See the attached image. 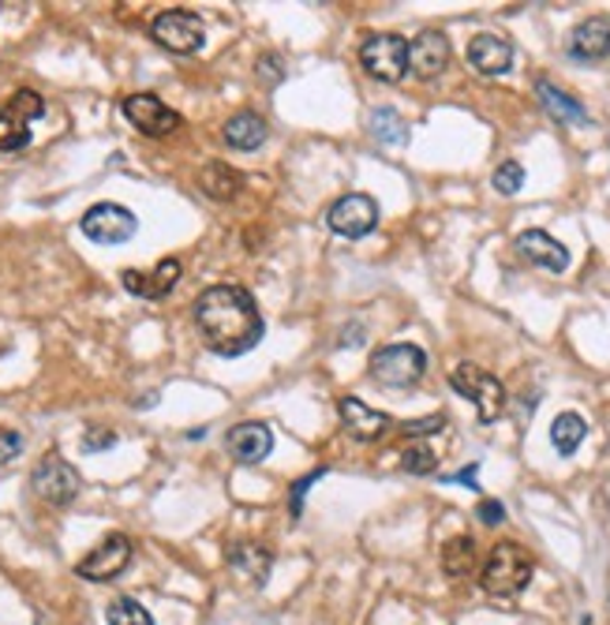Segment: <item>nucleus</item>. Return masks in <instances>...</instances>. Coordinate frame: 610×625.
<instances>
[{
	"instance_id": "1",
	"label": "nucleus",
	"mask_w": 610,
	"mask_h": 625,
	"mask_svg": "<svg viewBox=\"0 0 610 625\" xmlns=\"http://www.w3.org/2000/svg\"><path fill=\"white\" fill-rule=\"evenodd\" d=\"M195 323H199L206 348L218 356H244L266 334L255 297L240 285H210L195 300Z\"/></svg>"
},
{
	"instance_id": "2",
	"label": "nucleus",
	"mask_w": 610,
	"mask_h": 625,
	"mask_svg": "<svg viewBox=\"0 0 610 625\" xmlns=\"http://www.w3.org/2000/svg\"><path fill=\"white\" fill-rule=\"evenodd\" d=\"M528 580H532V555L520 543H498L480 574L483 592L498 595V600H514L528 588Z\"/></svg>"
},
{
	"instance_id": "3",
	"label": "nucleus",
	"mask_w": 610,
	"mask_h": 625,
	"mask_svg": "<svg viewBox=\"0 0 610 625\" xmlns=\"http://www.w3.org/2000/svg\"><path fill=\"white\" fill-rule=\"evenodd\" d=\"M46 116V97L38 91H15L12 97L0 102V150L15 154L26 150L34 139V124Z\"/></svg>"
},
{
	"instance_id": "4",
	"label": "nucleus",
	"mask_w": 610,
	"mask_h": 625,
	"mask_svg": "<svg viewBox=\"0 0 610 625\" xmlns=\"http://www.w3.org/2000/svg\"><path fill=\"white\" fill-rule=\"evenodd\" d=\"M450 386L464 401H472L483 424H495V419L502 416V408H506V386H502L491 371L475 368V363H457V368L450 371Z\"/></svg>"
},
{
	"instance_id": "5",
	"label": "nucleus",
	"mask_w": 610,
	"mask_h": 625,
	"mask_svg": "<svg viewBox=\"0 0 610 625\" xmlns=\"http://www.w3.org/2000/svg\"><path fill=\"white\" fill-rule=\"evenodd\" d=\"M427 371V352L419 345H385L371 356V379L379 386L405 390L416 386Z\"/></svg>"
},
{
	"instance_id": "6",
	"label": "nucleus",
	"mask_w": 610,
	"mask_h": 625,
	"mask_svg": "<svg viewBox=\"0 0 610 625\" xmlns=\"http://www.w3.org/2000/svg\"><path fill=\"white\" fill-rule=\"evenodd\" d=\"M31 487L42 502L49 506H71L83 490V479H79L76 464H68L60 453H46L31 472Z\"/></svg>"
},
{
	"instance_id": "7",
	"label": "nucleus",
	"mask_w": 610,
	"mask_h": 625,
	"mask_svg": "<svg viewBox=\"0 0 610 625\" xmlns=\"http://www.w3.org/2000/svg\"><path fill=\"white\" fill-rule=\"evenodd\" d=\"M79 229H83V236L94 240V244L116 247V244H128V240L136 236L139 218L128 207H120V202H97V207L83 213Z\"/></svg>"
},
{
	"instance_id": "8",
	"label": "nucleus",
	"mask_w": 610,
	"mask_h": 625,
	"mask_svg": "<svg viewBox=\"0 0 610 625\" xmlns=\"http://www.w3.org/2000/svg\"><path fill=\"white\" fill-rule=\"evenodd\" d=\"M360 65L379 83H398L408 71V42L398 38V34H371L360 46Z\"/></svg>"
},
{
	"instance_id": "9",
	"label": "nucleus",
	"mask_w": 610,
	"mask_h": 625,
	"mask_svg": "<svg viewBox=\"0 0 610 625\" xmlns=\"http://www.w3.org/2000/svg\"><path fill=\"white\" fill-rule=\"evenodd\" d=\"M150 34L161 49L169 53H199L206 42V26L195 12H184V8H173V12H161L154 23H150Z\"/></svg>"
},
{
	"instance_id": "10",
	"label": "nucleus",
	"mask_w": 610,
	"mask_h": 625,
	"mask_svg": "<svg viewBox=\"0 0 610 625\" xmlns=\"http://www.w3.org/2000/svg\"><path fill=\"white\" fill-rule=\"evenodd\" d=\"M326 225L337 232V236H348V240H360L367 232H375L379 225V202L371 195H341L334 207L326 210Z\"/></svg>"
},
{
	"instance_id": "11",
	"label": "nucleus",
	"mask_w": 610,
	"mask_h": 625,
	"mask_svg": "<svg viewBox=\"0 0 610 625\" xmlns=\"http://www.w3.org/2000/svg\"><path fill=\"white\" fill-rule=\"evenodd\" d=\"M120 109H124V116H128L131 128L142 131V136H150V139L173 136V131L181 128V113L169 109V105L154 94H128Z\"/></svg>"
},
{
	"instance_id": "12",
	"label": "nucleus",
	"mask_w": 610,
	"mask_h": 625,
	"mask_svg": "<svg viewBox=\"0 0 610 625\" xmlns=\"http://www.w3.org/2000/svg\"><path fill=\"white\" fill-rule=\"evenodd\" d=\"M128 562H131V540H128V535H120V532H113V535H105V540L97 543L91 555L79 558L76 574L83 580H116L124 569H128Z\"/></svg>"
},
{
	"instance_id": "13",
	"label": "nucleus",
	"mask_w": 610,
	"mask_h": 625,
	"mask_svg": "<svg viewBox=\"0 0 610 625\" xmlns=\"http://www.w3.org/2000/svg\"><path fill=\"white\" fill-rule=\"evenodd\" d=\"M181 274H184L181 258H161V263H158L150 274L124 270V274H120V281H124V289H128L131 297H142V300H165L169 292H173L176 285H181Z\"/></svg>"
},
{
	"instance_id": "14",
	"label": "nucleus",
	"mask_w": 610,
	"mask_h": 625,
	"mask_svg": "<svg viewBox=\"0 0 610 625\" xmlns=\"http://www.w3.org/2000/svg\"><path fill=\"white\" fill-rule=\"evenodd\" d=\"M337 413H341V424L345 431L353 435L356 442H379L385 431H390V416L379 413V408L364 405L360 397H341L337 401Z\"/></svg>"
},
{
	"instance_id": "15",
	"label": "nucleus",
	"mask_w": 610,
	"mask_h": 625,
	"mask_svg": "<svg viewBox=\"0 0 610 625\" xmlns=\"http://www.w3.org/2000/svg\"><path fill=\"white\" fill-rule=\"evenodd\" d=\"M450 65V38L438 31H424L419 38L408 42V71H416L419 79L442 76Z\"/></svg>"
},
{
	"instance_id": "16",
	"label": "nucleus",
	"mask_w": 610,
	"mask_h": 625,
	"mask_svg": "<svg viewBox=\"0 0 610 625\" xmlns=\"http://www.w3.org/2000/svg\"><path fill=\"white\" fill-rule=\"evenodd\" d=\"M565 53L573 60H585V65H596V60H607L610 57V20L603 15H591L569 34L565 42Z\"/></svg>"
},
{
	"instance_id": "17",
	"label": "nucleus",
	"mask_w": 610,
	"mask_h": 625,
	"mask_svg": "<svg viewBox=\"0 0 610 625\" xmlns=\"http://www.w3.org/2000/svg\"><path fill=\"white\" fill-rule=\"evenodd\" d=\"M517 252L525 255L528 263L543 266V270H551V274L569 270V247H562L559 240H554L551 232H543V229L520 232V236H517Z\"/></svg>"
},
{
	"instance_id": "18",
	"label": "nucleus",
	"mask_w": 610,
	"mask_h": 625,
	"mask_svg": "<svg viewBox=\"0 0 610 625\" xmlns=\"http://www.w3.org/2000/svg\"><path fill=\"white\" fill-rule=\"evenodd\" d=\"M226 450L237 458L240 464H258L271 458L274 450V431L266 424H237L226 435Z\"/></svg>"
},
{
	"instance_id": "19",
	"label": "nucleus",
	"mask_w": 610,
	"mask_h": 625,
	"mask_svg": "<svg viewBox=\"0 0 610 625\" xmlns=\"http://www.w3.org/2000/svg\"><path fill=\"white\" fill-rule=\"evenodd\" d=\"M469 65L480 76H506L514 68V46L498 34H475L469 42Z\"/></svg>"
},
{
	"instance_id": "20",
	"label": "nucleus",
	"mask_w": 610,
	"mask_h": 625,
	"mask_svg": "<svg viewBox=\"0 0 610 625\" xmlns=\"http://www.w3.org/2000/svg\"><path fill=\"white\" fill-rule=\"evenodd\" d=\"M536 97H540V105L546 109V116H554L559 124H569V128H577V124H588V109H585V105H580L573 94L559 91L551 79H540V83H536Z\"/></svg>"
},
{
	"instance_id": "21",
	"label": "nucleus",
	"mask_w": 610,
	"mask_h": 625,
	"mask_svg": "<svg viewBox=\"0 0 610 625\" xmlns=\"http://www.w3.org/2000/svg\"><path fill=\"white\" fill-rule=\"evenodd\" d=\"M221 136H226L232 150H258L271 131H266V120L258 113H237V116H229Z\"/></svg>"
},
{
	"instance_id": "22",
	"label": "nucleus",
	"mask_w": 610,
	"mask_h": 625,
	"mask_svg": "<svg viewBox=\"0 0 610 625\" xmlns=\"http://www.w3.org/2000/svg\"><path fill=\"white\" fill-rule=\"evenodd\" d=\"M199 184H203V192L210 195L214 202H229V199H237L240 195V173L237 169H229L226 162H210L203 169V176H199Z\"/></svg>"
},
{
	"instance_id": "23",
	"label": "nucleus",
	"mask_w": 610,
	"mask_h": 625,
	"mask_svg": "<svg viewBox=\"0 0 610 625\" xmlns=\"http://www.w3.org/2000/svg\"><path fill=\"white\" fill-rule=\"evenodd\" d=\"M229 566L240 569L248 580H266V574H271V551H263L258 543H237L229 551Z\"/></svg>"
},
{
	"instance_id": "24",
	"label": "nucleus",
	"mask_w": 610,
	"mask_h": 625,
	"mask_svg": "<svg viewBox=\"0 0 610 625\" xmlns=\"http://www.w3.org/2000/svg\"><path fill=\"white\" fill-rule=\"evenodd\" d=\"M585 435H588V424H585V419H580L577 413H562V416L551 424V442H554V450H559L562 458L577 453V445L585 442Z\"/></svg>"
},
{
	"instance_id": "25",
	"label": "nucleus",
	"mask_w": 610,
	"mask_h": 625,
	"mask_svg": "<svg viewBox=\"0 0 610 625\" xmlns=\"http://www.w3.org/2000/svg\"><path fill=\"white\" fill-rule=\"evenodd\" d=\"M371 131L385 147H405L408 142V124L401 120L398 109H375L371 113Z\"/></svg>"
},
{
	"instance_id": "26",
	"label": "nucleus",
	"mask_w": 610,
	"mask_h": 625,
	"mask_svg": "<svg viewBox=\"0 0 610 625\" xmlns=\"http://www.w3.org/2000/svg\"><path fill=\"white\" fill-rule=\"evenodd\" d=\"M442 569L450 577H469L472 574V569H475V543L469 540V535H457V540L446 543Z\"/></svg>"
},
{
	"instance_id": "27",
	"label": "nucleus",
	"mask_w": 610,
	"mask_h": 625,
	"mask_svg": "<svg viewBox=\"0 0 610 625\" xmlns=\"http://www.w3.org/2000/svg\"><path fill=\"white\" fill-rule=\"evenodd\" d=\"M105 622L110 625H154L150 611L136 600H113L110 611H105Z\"/></svg>"
},
{
	"instance_id": "28",
	"label": "nucleus",
	"mask_w": 610,
	"mask_h": 625,
	"mask_svg": "<svg viewBox=\"0 0 610 625\" xmlns=\"http://www.w3.org/2000/svg\"><path fill=\"white\" fill-rule=\"evenodd\" d=\"M401 468L412 472V476H430V472L438 468V458L427 445H408V450L401 453Z\"/></svg>"
},
{
	"instance_id": "29",
	"label": "nucleus",
	"mask_w": 610,
	"mask_h": 625,
	"mask_svg": "<svg viewBox=\"0 0 610 625\" xmlns=\"http://www.w3.org/2000/svg\"><path fill=\"white\" fill-rule=\"evenodd\" d=\"M495 187L502 195H517L520 187H525V169H520V162H502L495 169Z\"/></svg>"
},
{
	"instance_id": "30",
	"label": "nucleus",
	"mask_w": 610,
	"mask_h": 625,
	"mask_svg": "<svg viewBox=\"0 0 610 625\" xmlns=\"http://www.w3.org/2000/svg\"><path fill=\"white\" fill-rule=\"evenodd\" d=\"M20 453H23V435L0 427V472H4L15 458H20Z\"/></svg>"
},
{
	"instance_id": "31",
	"label": "nucleus",
	"mask_w": 610,
	"mask_h": 625,
	"mask_svg": "<svg viewBox=\"0 0 610 625\" xmlns=\"http://www.w3.org/2000/svg\"><path fill=\"white\" fill-rule=\"evenodd\" d=\"M116 445V435L110 427H91V431L83 435V450L87 453H97V450H113Z\"/></svg>"
},
{
	"instance_id": "32",
	"label": "nucleus",
	"mask_w": 610,
	"mask_h": 625,
	"mask_svg": "<svg viewBox=\"0 0 610 625\" xmlns=\"http://www.w3.org/2000/svg\"><path fill=\"white\" fill-rule=\"evenodd\" d=\"M322 476H326V468L311 472V476H303V479H300V484H296V487H292V517H300V513H303V495H308V490H311V487H315V484H319V479H322Z\"/></svg>"
},
{
	"instance_id": "33",
	"label": "nucleus",
	"mask_w": 610,
	"mask_h": 625,
	"mask_svg": "<svg viewBox=\"0 0 610 625\" xmlns=\"http://www.w3.org/2000/svg\"><path fill=\"white\" fill-rule=\"evenodd\" d=\"M442 424L446 419L442 416H427V419H408L405 427H401V431L405 435H412V439H416V435H435V431H442Z\"/></svg>"
},
{
	"instance_id": "34",
	"label": "nucleus",
	"mask_w": 610,
	"mask_h": 625,
	"mask_svg": "<svg viewBox=\"0 0 610 625\" xmlns=\"http://www.w3.org/2000/svg\"><path fill=\"white\" fill-rule=\"evenodd\" d=\"M475 513H480L483 524H502V521H506V506H502L498 498H483Z\"/></svg>"
},
{
	"instance_id": "35",
	"label": "nucleus",
	"mask_w": 610,
	"mask_h": 625,
	"mask_svg": "<svg viewBox=\"0 0 610 625\" xmlns=\"http://www.w3.org/2000/svg\"><path fill=\"white\" fill-rule=\"evenodd\" d=\"M480 464H469V468H461V472H453V476H446V484H464V487H472V490H480Z\"/></svg>"
}]
</instances>
